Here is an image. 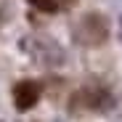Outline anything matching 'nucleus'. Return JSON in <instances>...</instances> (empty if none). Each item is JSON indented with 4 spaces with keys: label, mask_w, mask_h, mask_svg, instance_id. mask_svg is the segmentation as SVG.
I'll return each instance as SVG.
<instances>
[{
    "label": "nucleus",
    "mask_w": 122,
    "mask_h": 122,
    "mask_svg": "<svg viewBox=\"0 0 122 122\" xmlns=\"http://www.w3.org/2000/svg\"><path fill=\"white\" fill-rule=\"evenodd\" d=\"M29 5L37 8V11H43V13H56V11H58L56 0H29Z\"/></svg>",
    "instance_id": "obj_2"
},
{
    "label": "nucleus",
    "mask_w": 122,
    "mask_h": 122,
    "mask_svg": "<svg viewBox=\"0 0 122 122\" xmlns=\"http://www.w3.org/2000/svg\"><path fill=\"white\" fill-rule=\"evenodd\" d=\"M40 101V85L32 82V80H24L13 88V104L19 112H29L35 104Z\"/></svg>",
    "instance_id": "obj_1"
}]
</instances>
